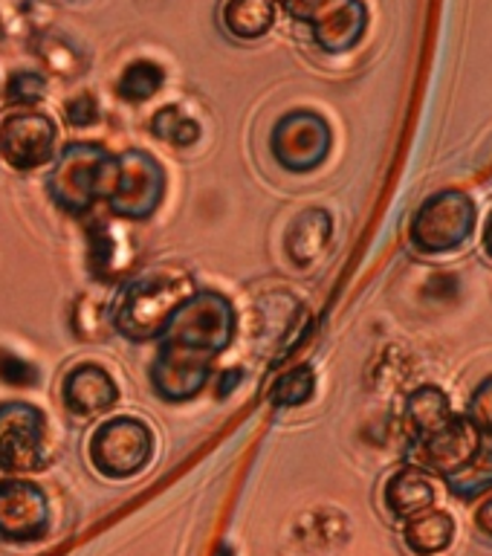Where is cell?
Masks as SVG:
<instances>
[{"label":"cell","mask_w":492,"mask_h":556,"mask_svg":"<svg viewBox=\"0 0 492 556\" xmlns=\"http://www.w3.org/2000/svg\"><path fill=\"white\" fill-rule=\"evenodd\" d=\"M99 113H102L99 99H96L90 90H81V93H76L73 99L64 102V119H67L70 128H76V130L93 128L96 122H99Z\"/></svg>","instance_id":"f1b7e54d"},{"label":"cell","mask_w":492,"mask_h":556,"mask_svg":"<svg viewBox=\"0 0 492 556\" xmlns=\"http://www.w3.org/2000/svg\"><path fill=\"white\" fill-rule=\"evenodd\" d=\"M484 250L487 255H492V212L487 217V226H484Z\"/></svg>","instance_id":"d6a6232c"},{"label":"cell","mask_w":492,"mask_h":556,"mask_svg":"<svg viewBox=\"0 0 492 556\" xmlns=\"http://www.w3.org/2000/svg\"><path fill=\"white\" fill-rule=\"evenodd\" d=\"M148 130L156 139H163L174 148H191L198 146V139L203 137V125H200L191 113H186L180 104H165L151 116Z\"/></svg>","instance_id":"7402d4cb"},{"label":"cell","mask_w":492,"mask_h":556,"mask_svg":"<svg viewBox=\"0 0 492 556\" xmlns=\"http://www.w3.org/2000/svg\"><path fill=\"white\" fill-rule=\"evenodd\" d=\"M276 17L278 3L273 0H224L220 3V26L235 41H258L276 26Z\"/></svg>","instance_id":"ac0fdd59"},{"label":"cell","mask_w":492,"mask_h":556,"mask_svg":"<svg viewBox=\"0 0 492 556\" xmlns=\"http://www.w3.org/2000/svg\"><path fill=\"white\" fill-rule=\"evenodd\" d=\"M165 189H168V177H165L163 163L151 151L128 148L116 154V168H113L104 206L119 220L142 224L163 206Z\"/></svg>","instance_id":"5b68a950"},{"label":"cell","mask_w":492,"mask_h":556,"mask_svg":"<svg viewBox=\"0 0 492 556\" xmlns=\"http://www.w3.org/2000/svg\"><path fill=\"white\" fill-rule=\"evenodd\" d=\"M333 148V130L328 119L316 111H290L273 125L269 154L281 168L307 174L328 160Z\"/></svg>","instance_id":"ba28073f"},{"label":"cell","mask_w":492,"mask_h":556,"mask_svg":"<svg viewBox=\"0 0 492 556\" xmlns=\"http://www.w3.org/2000/svg\"><path fill=\"white\" fill-rule=\"evenodd\" d=\"M316 394V371L311 365H295L290 371L278 374L269 386V403L276 408H299L311 403Z\"/></svg>","instance_id":"603a6c76"},{"label":"cell","mask_w":492,"mask_h":556,"mask_svg":"<svg viewBox=\"0 0 492 556\" xmlns=\"http://www.w3.org/2000/svg\"><path fill=\"white\" fill-rule=\"evenodd\" d=\"M33 38V3L0 0V41L24 43Z\"/></svg>","instance_id":"484cf974"},{"label":"cell","mask_w":492,"mask_h":556,"mask_svg":"<svg viewBox=\"0 0 492 556\" xmlns=\"http://www.w3.org/2000/svg\"><path fill=\"white\" fill-rule=\"evenodd\" d=\"M481 443H484V438L478 434L476 426L469 424L467 415H452L441 429H434L417 441H408L406 458L408 464L446 481L472 464Z\"/></svg>","instance_id":"30bf717a"},{"label":"cell","mask_w":492,"mask_h":556,"mask_svg":"<svg viewBox=\"0 0 492 556\" xmlns=\"http://www.w3.org/2000/svg\"><path fill=\"white\" fill-rule=\"evenodd\" d=\"M0 382L17 391L35 389L41 382V371L26 356L15 354L9 348H0Z\"/></svg>","instance_id":"4316f807"},{"label":"cell","mask_w":492,"mask_h":556,"mask_svg":"<svg viewBox=\"0 0 492 556\" xmlns=\"http://www.w3.org/2000/svg\"><path fill=\"white\" fill-rule=\"evenodd\" d=\"M165 67L154 59H137L125 64L116 78V96L128 104H142L154 99L165 87Z\"/></svg>","instance_id":"44dd1931"},{"label":"cell","mask_w":492,"mask_h":556,"mask_svg":"<svg viewBox=\"0 0 492 556\" xmlns=\"http://www.w3.org/2000/svg\"><path fill=\"white\" fill-rule=\"evenodd\" d=\"M342 0H285L281 7L293 21H302V24H311L313 17H319L325 9L337 7Z\"/></svg>","instance_id":"f546056e"},{"label":"cell","mask_w":492,"mask_h":556,"mask_svg":"<svg viewBox=\"0 0 492 556\" xmlns=\"http://www.w3.org/2000/svg\"><path fill=\"white\" fill-rule=\"evenodd\" d=\"M273 3H278V7H281V3H285V0H273Z\"/></svg>","instance_id":"e575fe53"},{"label":"cell","mask_w":492,"mask_h":556,"mask_svg":"<svg viewBox=\"0 0 492 556\" xmlns=\"http://www.w3.org/2000/svg\"><path fill=\"white\" fill-rule=\"evenodd\" d=\"M452 415L455 412H452V403L443 394V389H438V386H420V389L408 394L406 412H403L408 441H417V438L441 429Z\"/></svg>","instance_id":"d6986e66"},{"label":"cell","mask_w":492,"mask_h":556,"mask_svg":"<svg viewBox=\"0 0 492 556\" xmlns=\"http://www.w3.org/2000/svg\"><path fill=\"white\" fill-rule=\"evenodd\" d=\"M50 460V424L29 400L0 403V472H38Z\"/></svg>","instance_id":"52a82bcc"},{"label":"cell","mask_w":492,"mask_h":556,"mask_svg":"<svg viewBox=\"0 0 492 556\" xmlns=\"http://www.w3.org/2000/svg\"><path fill=\"white\" fill-rule=\"evenodd\" d=\"M29 43H33L35 59L41 61V67L47 70L50 76H59V78L81 76V70H85V55H81V50H78L76 43L70 41L64 33L43 29V33L33 35Z\"/></svg>","instance_id":"ffe728a7"},{"label":"cell","mask_w":492,"mask_h":556,"mask_svg":"<svg viewBox=\"0 0 492 556\" xmlns=\"http://www.w3.org/2000/svg\"><path fill=\"white\" fill-rule=\"evenodd\" d=\"M476 203L467 191H434L432 198L424 200V206L417 208L408 238H412V247L424 255H446L469 241V235L476 232Z\"/></svg>","instance_id":"8992f818"},{"label":"cell","mask_w":492,"mask_h":556,"mask_svg":"<svg viewBox=\"0 0 492 556\" xmlns=\"http://www.w3.org/2000/svg\"><path fill=\"white\" fill-rule=\"evenodd\" d=\"M113 168H116V154H111L108 148L87 139H73L52 160L47 198L64 215H90L108 198Z\"/></svg>","instance_id":"3957f363"},{"label":"cell","mask_w":492,"mask_h":556,"mask_svg":"<svg viewBox=\"0 0 492 556\" xmlns=\"http://www.w3.org/2000/svg\"><path fill=\"white\" fill-rule=\"evenodd\" d=\"M59 154V125L43 111H12L0 122V160L15 172H38Z\"/></svg>","instance_id":"9c48e42d"},{"label":"cell","mask_w":492,"mask_h":556,"mask_svg":"<svg viewBox=\"0 0 492 556\" xmlns=\"http://www.w3.org/2000/svg\"><path fill=\"white\" fill-rule=\"evenodd\" d=\"M154 429L137 415L104 417L87 441V458L96 472L111 481H128L154 460Z\"/></svg>","instance_id":"277c9868"},{"label":"cell","mask_w":492,"mask_h":556,"mask_svg":"<svg viewBox=\"0 0 492 556\" xmlns=\"http://www.w3.org/2000/svg\"><path fill=\"white\" fill-rule=\"evenodd\" d=\"M134 264V243L128 232L113 220H96L87 226V269L96 281H122Z\"/></svg>","instance_id":"4fadbf2b"},{"label":"cell","mask_w":492,"mask_h":556,"mask_svg":"<svg viewBox=\"0 0 492 556\" xmlns=\"http://www.w3.org/2000/svg\"><path fill=\"white\" fill-rule=\"evenodd\" d=\"M467 420L478 429L484 441H492V377H487L469 397Z\"/></svg>","instance_id":"83f0119b"},{"label":"cell","mask_w":492,"mask_h":556,"mask_svg":"<svg viewBox=\"0 0 492 556\" xmlns=\"http://www.w3.org/2000/svg\"><path fill=\"white\" fill-rule=\"evenodd\" d=\"M382 502H386V510H389L394 519H408V516H415V513L429 510V507H434V502H438L434 476L432 472H426V469L415 467V464H406V467L398 469V472L386 481Z\"/></svg>","instance_id":"2e32d148"},{"label":"cell","mask_w":492,"mask_h":556,"mask_svg":"<svg viewBox=\"0 0 492 556\" xmlns=\"http://www.w3.org/2000/svg\"><path fill=\"white\" fill-rule=\"evenodd\" d=\"M243 382V368H224V371H217L215 377V394L220 400H226L232 394L238 386Z\"/></svg>","instance_id":"4dcf8cb0"},{"label":"cell","mask_w":492,"mask_h":556,"mask_svg":"<svg viewBox=\"0 0 492 556\" xmlns=\"http://www.w3.org/2000/svg\"><path fill=\"white\" fill-rule=\"evenodd\" d=\"M365 29H368V7L363 0H342L311 21V35L316 47L333 52V55L354 50L365 38Z\"/></svg>","instance_id":"5bb4252c"},{"label":"cell","mask_w":492,"mask_h":556,"mask_svg":"<svg viewBox=\"0 0 492 556\" xmlns=\"http://www.w3.org/2000/svg\"><path fill=\"white\" fill-rule=\"evenodd\" d=\"M446 486H450V493H455L458 498L469 502V498H478V495H484L492 490V441L481 443V450L472 458L464 472L458 476L446 478Z\"/></svg>","instance_id":"cb8c5ba5"},{"label":"cell","mask_w":492,"mask_h":556,"mask_svg":"<svg viewBox=\"0 0 492 556\" xmlns=\"http://www.w3.org/2000/svg\"><path fill=\"white\" fill-rule=\"evenodd\" d=\"M61 406L78 420L108 415L122 397V389L104 365L99 363H78L73 365L59 386Z\"/></svg>","instance_id":"7c38bea8"},{"label":"cell","mask_w":492,"mask_h":556,"mask_svg":"<svg viewBox=\"0 0 492 556\" xmlns=\"http://www.w3.org/2000/svg\"><path fill=\"white\" fill-rule=\"evenodd\" d=\"M455 530L458 525L452 519V513L429 507L403 519V545L415 556H441L455 542Z\"/></svg>","instance_id":"e0dca14e"},{"label":"cell","mask_w":492,"mask_h":556,"mask_svg":"<svg viewBox=\"0 0 492 556\" xmlns=\"http://www.w3.org/2000/svg\"><path fill=\"white\" fill-rule=\"evenodd\" d=\"M217 556H229V551H226V547H224V551H220V554H217Z\"/></svg>","instance_id":"836d02e7"},{"label":"cell","mask_w":492,"mask_h":556,"mask_svg":"<svg viewBox=\"0 0 492 556\" xmlns=\"http://www.w3.org/2000/svg\"><path fill=\"white\" fill-rule=\"evenodd\" d=\"M43 96H47V73L38 70H15L3 85V104L12 111H29L43 102Z\"/></svg>","instance_id":"d4e9b609"},{"label":"cell","mask_w":492,"mask_h":556,"mask_svg":"<svg viewBox=\"0 0 492 556\" xmlns=\"http://www.w3.org/2000/svg\"><path fill=\"white\" fill-rule=\"evenodd\" d=\"M194 278L182 269H154L146 276L130 278L113 299L108 321L122 339L134 345L156 342L180 304L194 293Z\"/></svg>","instance_id":"7a4b0ae2"},{"label":"cell","mask_w":492,"mask_h":556,"mask_svg":"<svg viewBox=\"0 0 492 556\" xmlns=\"http://www.w3.org/2000/svg\"><path fill=\"white\" fill-rule=\"evenodd\" d=\"M330 238H333V217H330L328 208H302V212L287 224V258L293 261V267L311 269L313 264H319L321 255L328 252Z\"/></svg>","instance_id":"9a60e30c"},{"label":"cell","mask_w":492,"mask_h":556,"mask_svg":"<svg viewBox=\"0 0 492 556\" xmlns=\"http://www.w3.org/2000/svg\"><path fill=\"white\" fill-rule=\"evenodd\" d=\"M476 525H478V530H481V533H487V536L492 539V495L487 498L484 504H481V507H478Z\"/></svg>","instance_id":"1f68e13d"},{"label":"cell","mask_w":492,"mask_h":556,"mask_svg":"<svg viewBox=\"0 0 492 556\" xmlns=\"http://www.w3.org/2000/svg\"><path fill=\"white\" fill-rule=\"evenodd\" d=\"M50 498L26 478H0V539L29 545L50 533Z\"/></svg>","instance_id":"8fae6325"},{"label":"cell","mask_w":492,"mask_h":556,"mask_svg":"<svg viewBox=\"0 0 492 556\" xmlns=\"http://www.w3.org/2000/svg\"><path fill=\"white\" fill-rule=\"evenodd\" d=\"M238 333L235 304L217 290H194L156 339L148 382L165 403H189L212 382L215 363Z\"/></svg>","instance_id":"6da1fadb"}]
</instances>
